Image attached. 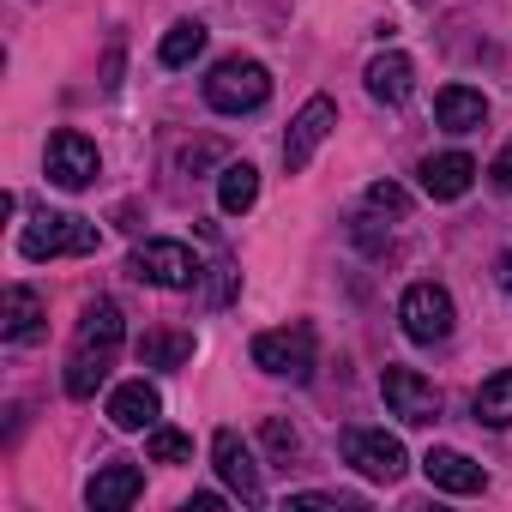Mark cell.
<instances>
[{"label":"cell","instance_id":"cell-1","mask_svg":"<svg viewBox=\"0 0 512 512\" xmlns=\"http://www.w3.org/2000/svg\"><path fill=\"white\" fill-rule=\"evenodd\" d=\"M121 338H127L121 308H115L109 296L85 302L79 332H73V356H67V392H73V398H97V386H103V380H109V368H115Z\"/></svg>","mask_w":512,"mask_h":512},{"label":"cell","instance_id":"cell-2","mask_svg":"<svg viewBox=\"0 0 512 512\" xmlns=\"http://www.w3.org/2000/svg\"><path fill=\"white\" fill-rule=\"evenodd\" d=\"M97 241H103L97 223H85V217H73V211H37V217L25 223V235H19V253H25L31 266H43V260L97 253Z\"/></svg>","mask_w":512,"mask_h":512},{"label":"cell","instance_id":"cell-3","mask_svg":"<svg viewBox=\"0 0 512 512\" xmlns=\"http://www.w3.org/2000/svg\"><path fill=\"white\" fill-rule=\"evenodd\" d=\"M266 97H272V73H266L260 61H247V55L217 61L211 79H205V103H211L217 115H253Z\"/></svg>","mask_w":512,"mask_h":512},{"label":"cell","instance_id":"cell-4","mask_svg":"<svg viewBox=\"0 0 512 512\" xmlns=\"http://www.w3.org/2000/svg\"><path fill=\"white\" fill-rule=\"evenodd\" d=\"M127 272H133L139 284H157V290H193L205 266L193 260V247H187V241H169V235H157V241H139V247H133Z\"/></svg>","mask_w":512,"mask_h":512},{"label":"cell","instance_id":"cell-5","mask_svg":"<svg viewBox=\"0 0 512 512\" xmlns=\"http://www.w3.org/2000/svg\"><path fill=\"white\" fill-rule=\"evenodd\" d=\"M253 362L278 380H296L308 386L314 380V362H320V344H314V326H278V332H260L253 338Z\"/></svg>","mask_w":512,"mask_h":512},{"label":"cell","instance_id":"cell-6","mask_svg":"<svg viewBox=\"0 0 512 512\" xmlns=\"http://www.w3.org/2000/svg\"><path fill=\"white\" fill-rule=\"evenodd\" d=\"M398 320H404V338L410 344H446L452 338V296L440 284H410L404 302H398Z\"/></svg>","mask_w":512,"mask_h":512},{"label":"cell","instance_id":"cell-7","mask_svg":"<svg viewBox=\"0 0 512 512\" xmlns=\"http://www.w3.org/2000/svg\"><path fill=\"white\" fill-rule=\"evenodd\" d=\"M380 398H386V410H392L398 422H410V428L440 422V392H434V380H422L416 368H386V374H380Z\"/></svg>","mask_w":512,"mask_h":512},{"label":"cell","instance_id":"cell-8","mask_svg":"<svg viewBox=\"0 0 512 512\" xmlns=\"http://www.w3.org/2000/svg\"><path fill=\"white\" fill-rule=\"evenodd\" d=\"M332 127H338V103H332V97H308L302 115H296L290 133H284V169L302 175V169L314 163V151L332 139Z\"/></svg>","mask_w":512,"mask_h":512},{"label":"cell","instance_id":"cell-9","mask_svg":"<svg viewBox=\"0 0 512 512\" xmlns=\"http://www.w3.org/2000/svg\"><path fill=\"white\" fill-rule=\"evenodd\" d=\"M211 464H217V476L229 482V494H241L247 506L266 500V482H260V464H253V446H247L235 428H217V434H211Z\"/></svg>","mask_w":512,"mask_h":512},{"label":"cell","instance_id":"cell-10","mask_svg":"<svg viewBox=\"0 0 512 512\" xmlns=\"http://www.w3.org/2000/svg\"><path fill=\"white\" fill-rule=\"evenodd\" d=\"M344 458L368 476V482H398L404 476V446L386 428H350L344 434Z\"/></svg>","mask_w":512,"mask_h":512},{"label":"cell","instance_id":"cell-11","mask_svg":"<svg viewBox=\"0 0 512 512\" xmlns=\"http://www.w3.org/2000/svg\"><path fill=\"white\" fill-rule=\"evenodd\" d=\"M49 181H55V187H67V193L91 187V181H97V145H91L85 133L61 127V133L49 139Z\"/></svg>","mask_w":512,"mask_h":512},{"label":"cell","instance_id":"cell-12","mask_svg":"<svg viewBox=\"0 0 512 512\" xmlns=\"http://www.w3.org/2000/svg\"><path fill=\"white\" fill-rule=\"evenodd\" d=\"M157 416H163V398H157V386H151V380H127V386H115V392H109V422H115L121 434L157 428Z\"/></svg>","mask_w":512,"mask_h":512},{"label":"cell","instance_id":"cell-13","mask_svg":"<svg viewBox=\"0 0 512 512\" xmlns=\"http://www.w3.org/2000/svg\"><path fill=\"white\" fill-rule=\"evenodd\" d=\"M139 488H145V476H139V464H103L91 482H85V506L91 512H121V506H133L139 500Z\"/></svg>","mask_w":512,"mask_h":512},{"label":"cell","instance_id":"cell-14","mask_svg":"<svg viewBox=\"0 0 512 512\" xmlns=\"http://www.w3.org/2000/svg\"><path fill=\"white\" fill-rule=\"evenodd\" d=\"M37 332H43V296L31 284H7V296H0V338L31 344Z\"/></svg>","mask_w":512,"mask_h":512},{"label":"cell","instance_id":"cell-15","mask_svg":"<svg viewBox=\"0 0 512 512\" xmlns=\"http://www.w3.org/2000/svg\"><path fill=\"white\" fill-rule=\"evenodd\" d=\"M422 470H428V482L434 488H446V494H482V464L476 458H464L458 446H434L428 458H422Z\"/></svg>","mask_w":512,"mask_h":512},{"label":"cell","instance_id":"cell-16","mask_svg":"<svg viewBox=\"0 0 512 512\" xmlns=\"http://www.w3.org/2000/svg\"><path fill=\"white\" fill-rule=\"evenodd\" d=\"M368 97L374 103H386V109H398L404 97H410V85H416V67H410V55H398V49H386V55H374L368 61Z\"/></svg>","mask_w":512,"mask_h":512},{"label":"cell","instance_id":"cell-17","mask_svg":"<svg viewBox=\"0 0 512 512\" xmlns=\"http://www.w3.org/2000/svg\"><path fill=\"white\" fill-rule=\"evenodd\" d=\"M470 181H476V157H464V151H440V157L422 163V193L428 199H464Z\"/></svg>","mask_w":512,"mask_h":512},{"label":"cell","instance_id":"cell-18","mask_svg":"<svg viewBox=\"0 0 512 512\" xmlns=\"http://www.w3.org/2000/svg\"><path fill=\"white\" fill-rule=\"evenodd\" d=\"M434 121H440L446 133H476V127L488 121V97L470 91V85H446V91L434 97Z\"/></svg>","mask_w":512,"mask_h":512},{"label":"cell","instance_id":"cell-19","mask_svg":"<svg viewBox=\"0 0 512 512\" xmlns=\"http://www.w3.org/2000/svg\"><path fill=\"white\" fill-rule=\"evenodd\" d=\"M253 199H260V169H253V163H223V175H217V205H223L229 217H241V211H253Z\"/></svg>","mask_w":512,"mask_h":512},{"label":"cell","instance_id":"cell-20","mask_svg":"<svg viewBox=\"0 0 512 512\" xmlns=\"http://www.w3.org/2000/svg\"><path fill=\"white\" fill-rule=\"evenodd\" d=\"M476 422L512 428V368H500V374H488V380L476 386Z\"/></svg>","mask_w":512,"mask_h":512},{"label":"cell","instance_id":"cell-21","mask_svg":"<svg viewBox=\"0 0 512 512\" xmlns=\"http://www.w3.org/2000/svg\"><path fill=\"white\" fill-rule=\"evenodd\" d=\"M199 55H205V25H199V19H175L169 37L157 43V61H163V67H187V61H199Z\"/></svg>","mask_w":512,"mask_h":512},{"label":"cell","instance_id":"cell-22","mask_svg":"<svg viewBox=\"0 0 512 512\" xmlns=\"http://www.w3.org/2000/svg\"><path fill=\"white\" fill-rule=\"evenodd\" d=\"M139 362L145 368H181V362H193V338L187 332H145L139 338Z\"/></svg>","mask_w":512,"mask_h":512},{"label":"cell","instance_id":"cell-23","mask_svg":"<svg viewBox=\"0 0 512 512\" xmlns=\"http://www.w3.org/2000/svg\"><path fill=\"white\" fill-rule=\"evenodd\" d=\"M145 452H151V464H193V434H181V428H151Z\"/></svg>","mask_w":512,"mask_h":512},{"label":"cell","instance_id":"cell-24","mask_svg":"<svg viewBox=\"0 0 512 512\" xmlns=\"http://www.w3.org/2000/svg\"><path fill=\"white\" fill-rule=\"evenodd\" d=\"M368 211H392V217H404V211H410V193L392 187V181H374V187H368Z\"/></svg>","mask_w":512,"mask_h":512},{"label":"cell","instance_id":"cell-25","mask_svg":"<svg viewBox=\"0 0 512 512\" xmlns=\"http://www.w3.org/2000/svg\"><path fill=\"white\" fill-rule=\"evenodd\" d=\"M266 446H272L278 458H296V452H302V440H296V428H290V422H278V416L266 422Z\"/></svg>","mask_w":512,"mask_h":512},{"label":"cell","instance_id":"cell-26","mask_svg":"<svg viewBox=\"0 0 512 512\" xmlns=\"http://www.w3.org/2000/svg\"><path fill=\"white\" fill-rule=\"evenodd\" d=\"M314 506H356L350 494H290L284 512H314Z\"/></svg>","mask_w":512,"mask_h":512},{"label":"cell","instance_id":"cell-27","mask_svg":"<svg viewBox=\"0 0 512 512\" xmlns=\"http://www.w3.org/2000/svg\"><path fill=\"white\" fill-rule=\"evenodd\" d=\"M488 181H494V193H512V139H506L500 157L488 163Z\"/></svg>","mask_w":512,"mask_h":512},{"label":"cell","instance_id":"cell-28","mask_svg":"<svg viewBox=\"0 0 512 512\" xmlns=\"http://www.w3.org/2000/svg\"><path fill=\"white\" fill-rule=\"evenodd\" d=\"M211 157H223V151H217V145H187V151H181V169H199V163H211Z\"/></svg>","mask_w":512,"mask_h":512},{"label":"cell","instance_id":"cell-29","mask_svg":"<svg viewBox=\"0 0 512 512\" xmlns=\"http://www.w3.org/2000/svg\"><path fill=\"white\" fill-rule=\"evenodd\" d=\"M217 506H223V494H193L187 500V512H217Z\"/></svg>","mask_w":512,"mask_h":512},{"label":"cell","instance_id":"cell-30","mask_svg":"<svg viewBox=\"0 0 512 512\" xmlns=\"http://www.w3.org/2000/svg\"><path fill=\"white\" fill-rule=\"evenodd\" d=\"M500 290H506V296H512V247H506V253H500Z\"/></svg>","mask_w":512,"mask_h":512}]
</instances>
